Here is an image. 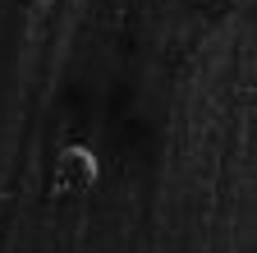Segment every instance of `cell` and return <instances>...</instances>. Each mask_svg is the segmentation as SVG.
<instances>
[{
  "label": "cell",
  "mask_w": 257,
  "mask_h": 253,
  "mask_svg": "<svg viewBox=\"0 0 257 253\" xmlns=\"http://www.w3.org/2000/svg\"><path fill=\"white\" fill-rule=\"evenodd\" d=\"M101 180V161L87 143H69L60 156H55V184L64 194H87V189Z\"/></svg>",
  "instance_id": "6da1fadb"
}]
</instances>
